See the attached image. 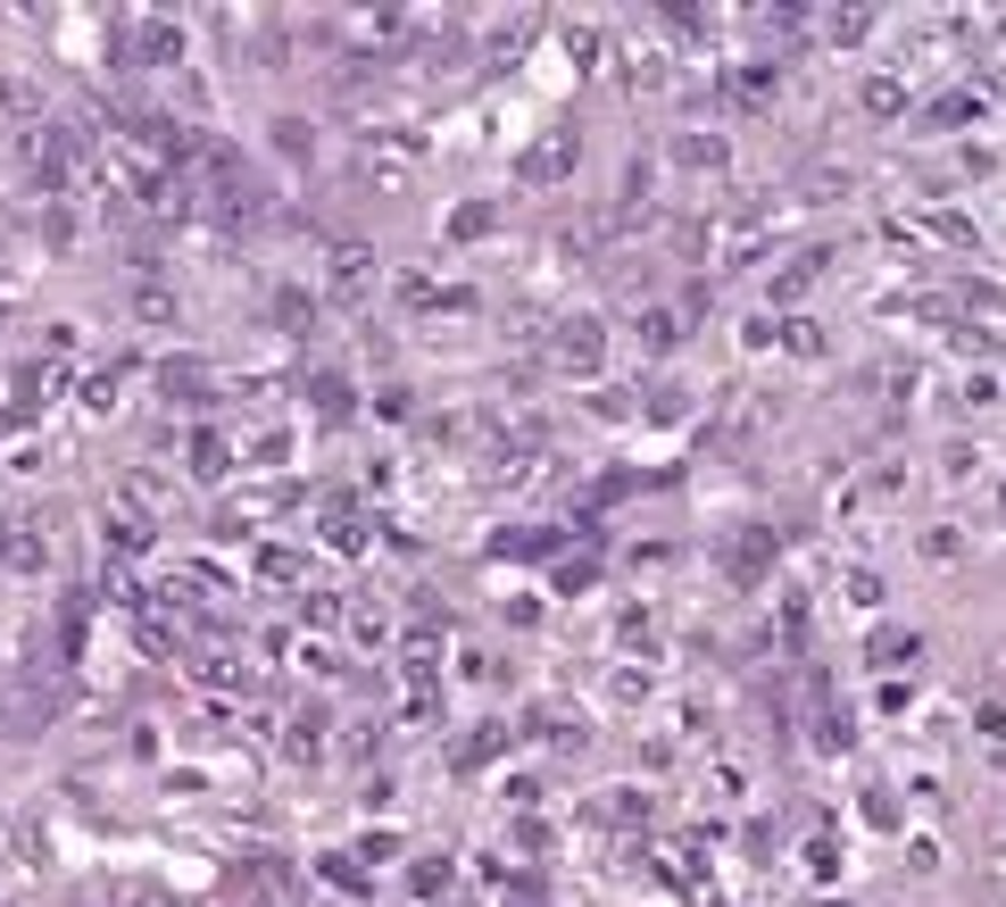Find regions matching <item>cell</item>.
Returning a JSON list of instances; mask_svg holds the SVG:
<instances>
[{
	"label": "cell",
	"instance_id": "6da1fadb",
	"mask_svg": "<svg viewBox=\"0 0 1006 907\" xmlns=\"http://www.w3.org/2000/svg\"><path fill=\"white\" fill-rule=\"evenodd\" d=\"M998 516H1006V492H998Z\"/></svg>",
	"mask_w": 1006,
	"mask_h": 907
}]
</instances>
